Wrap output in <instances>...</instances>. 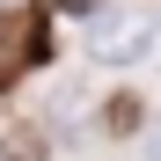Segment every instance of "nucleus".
I'll use <instances>...</instances> for the list:
<instances>
[{
  "label": "nucleus",
  "instance_id": "1",
  "mask_svg": "<svg viewBox=\"0 0 161 161\" xmlns=\"http://www.w3.org/2000/svg\"><path fill=\"white\" fill-rule=\"evenodd\" d=\"M80 44H88V59H95V66H132V59H147L154 22H147V15H132V8H88Z\"/></svg>",
  "mask_w": 161,
  "mask_h": 161
},
{
  "label": "nucleus",
  "instance_id": "2",
  "mask_svg": "<svg viewBox=\"0 0 161 161\" xmlns=\"http://www.w3.org/2000/svg\"><path fill=\"white\" fill-rule=\"evenodd\" d=\"M51 147H44V132L30 125V117H15V125H0V161H44Z\"/></svg>",
  "mask_w": 161,
  "mask_h": 161
},
{
  "label": "nucleus",
  "instance_id": "3",
  "mask_svg": "<svg viewBox=\"0 0 161 161\" xmlns=\"http://www.w3.org/2000/svg\"><path fill=\"white\" fill-rule=\"evenodd\" d=\"M147 161H161V117L147 125Z\"/></svg>",
  "mask_w": 161,
  "mask_h": 161
}]
</instances>
